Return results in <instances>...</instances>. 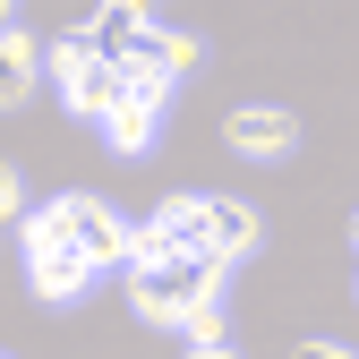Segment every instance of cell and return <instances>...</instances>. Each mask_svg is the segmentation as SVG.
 <instances>
[{"label": "cell", "mask_w": 359, "mask_h": 359, "mask_svg": "<svg viewBox=\"0 0 359 359\" xmlns=\"http://www.w3.org/2000/svg\"><path fill=\"white\" fill-rule=\"evenodd\" d=\"M214 299H222V265L214 257H137L128 265V308L146 325H189Z\"/></svg>", "instance_id": "cell-1"}, {"label": "cell", "mask_w": 359, "mask_h": 359, "mask_svg": "<svg viewBox=\"0 0 359 359\" xmlns=\"http://www.w3.org/2000/svg\"><path fill=\"white\" fill-rule=\"evenodd\" d=\"M52 86H60V103H69L77 120H95V128H103V120H111V103L128 95V69H120V60H103L95 43H86V26H77V34H60V43H52Z\"/></svg>", "instance_id": "cell-2"}, {"label": "cell", "mask_w": 359, "mask_h": 359, "mask_svg": "<svg viewBox=\"0 0 359 359\" xmlns=\"http://www.w3.org/2000/svg\"><path fill=\"white\" fill-rule=\"evenodd\" d=\"M26 283H34V299H52V308L86 299V283H95L86 248L60 231V214H52V205H43V214H26Z\"/></svg>", "instance_id": "cell-3"}, {"label": "cell", "mask_w": 359, "mask_h": 359, "mask_svg": "<svg viewBox=\"0 0 359 359\" xmlns=\"http://www.w3.org/2000/svg\"><path fill=\"white\" fill-rule=\"evenodd\" d=\"M163 103H171V77L128 69V95H120L111 120H103V146H111V154H146V146L163 137Z\"/></svg>", "instance_id": "cell-4"}, {"label": "cell", "mask_w": 359, "mask_h": 359, "mask_svg": "<svg viewBox=\"0 0 359 359\" xmlns=\"http://www.w3.org/2000/svg\"><path fill=\"white\" fill-rule=\"evenodd\" d=\"M52 214H60V231L86 248V265H95V274H103V265H128V257H137V231H128V222H120L103 197H52Z\"/></svg>", "instance_id": "cell-5"}, {"label": "cell", "mask_w": 359, "mask_h": 359, "mask_svg": "<svg viewBox=\"0 0 359 359\" xmlns=\"http://www.w3.org/2000/svg\"><path fill=\"white\" fill-rule=\"evenodd\" d=\"M222 146L248 154V163H283L299 146V111H283V103H240V111H222Z\"/></svg>", "instance_id": "cell-6"}, {"label": "cell", "mask_w": 359, "mask_h": 359, "mask_svg": "<svg viewBox=\"0 0 359 359\" xmlns=\"http://www.w3.org/2000/svg\"><path fill=\"white\" fill-rule=\"evenodd\" d=\"M146 34H154V18L137 9V0H103V9L86 18V43H95L103 60H120V69H128V60L146 52Z\"/></svg>", "instance_id": "cell-7"}, {"label": "cell", "mask_w": 359, "mask_h": 359, "mask_svg": "<svg viewBox=\"0 0 359 359\" xmlns=\"http://www.w3.org/2000/svg\"><path fill=\"white\" fill-rule=\"evenodd\" d=\"M205 214H214V257H222V265H240V257L265 240L257 205H240V197H205Z\"/></svg>", "instance_id": "cell-8"}, {"label": "cell", "mask_w": 359, "mask_h": 359, "mask_svg": "<svg viewBox=\"0 0 359 359\" xmlns=\"http://www.w3.org/2000/svg\"><path fill=\"white\" fill-rule=\"evenodd\" d=\"M34 69H43L34 34H0V111H18V103L34 95Z\"/></svg>", "instance_id": "cell-9"}, {"label": "cell", "mask_w": 359, "mask_h": 359, "mask_svg": "<svg viewBox=\"0 0 359 359\" xmlns=\"http://www.w3.org/2000/svg\"><path fill=\"white\" fill-rule=\"evenodd\" d=\"M197 52H205L197 34H180V26H154V34H146V52L128 60V69H154V77H189V69H197Z\"/></svg>", "instance_id": "cell-10"}, {"label": "cell", "mask_w": 359, "mask_h": 359, "mask_svg": "<svg viewBox=\"0 0 359 359\" xmlns=\"http://www.w3.org/2000/svg\"><path fill=\"white\" fill-rule=\"evenodd\" d=\"M180 334H189V351H205V342H231V334H222V299H214V308H197V317L180 325Z\"/></svg>", "instance_id": "cell-11"}, {"label": "cell", "mask_w": 359, "mask_h": 359, "mask_svg": "<svg viewBox=\"0 0 359 359\" xmlns=\"http://www.w3.org/2000/svg\"><path fill=\"white\" fill-rule=\"evenodd\" d=\"M9 214H26V171L0 163V222H9Z\"/></svg>", "instance_id": "cell-12"}, {"label": "cell", "mask_w": 359, "mask_h": 359, "mask_svg": "<svg viewBox=\"0 0 359 359\" xmlns=\"http://www.w3.org/2000/svg\"><path fill=\"white\" fill-rule=\"evenodd\" d=\"M291 359H359V351H351V342H299Z\"/></svg>", "instance_id": "cell-13"}, {"label": "cell", "mask_w": 359, "mask_h": 359, "mask_svg": "<svg viewBox=\"0 0 359 359\" xmlns=\"http://www.w3.org/2000/svg\"><path fill=\"white\" fill-rule=\"evenodd\" d=\"M189 359H240V351H231V342H205V351H189Z\"/></svg>", "instance_id": "cell-14"}, {"label": "cell", "mask_w": 359, "mask_h": 359, "mask_svg": "<svg viewBox=\"0 0 359 359\" xmlns=\"http://www.w3.org/2000/svg\"><path fill=\"white\" fill-rule=\"evenodd\" d=\"M351 248H359V214H351Z\"/></svg>", "instance_id": "cell-15"}, {"label": "cell", "mask_w": 359, "mask_h": 359, "mask_svg": "<svg viewBox=\"0 0 359 359\" xmlns=\"http://www.w3.org/2000/svg\"><path fill=\"white\" fill-rule=\"evenodd\" d=\"M351 291H359V274H351Z\"/></svg>", "instance_id": "cell-16"}, {"label": "cell", "mask_w": 359, "mask_h": 359, "mask_svg": "<svg viewBox=\"0 0 359 359\" xmlns=\"http://www.w3.org/2000/svg\"><path fill=\"white\" fill-rule=\"evenodd\" d=\"M0 359H9V351H0Z\"/></svg>", "instance_id": "cell-17"}]
</instances>
